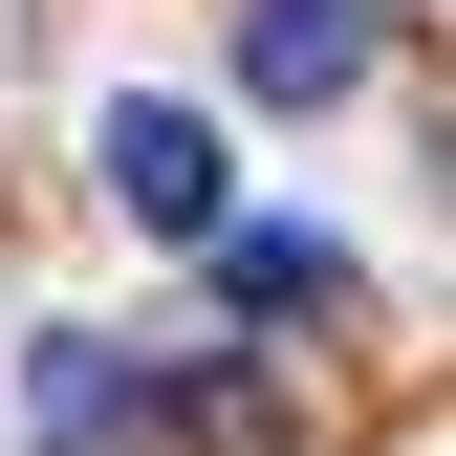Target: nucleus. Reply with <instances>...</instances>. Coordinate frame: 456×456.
<instances>
[{
  "instance_id": "7ed1b4c3",
  "label": "nucleus",
  "mask_w": 456,
  "mask_h": 456,
  "mask_svg": "<svg viewBox=\"0 0 456 456\" xmlns=\"http://www.w3.org/2000/svg\"><path fill=\"white\" fill-rule=\"evenodd\" d=\"M217 305H240V326H326V305H348V240H305V217H217Z\"/></svg>"
},
{
  "instance_id": "f257e3e1",
  "label": "nucleus",
  "mask_w": 456,
  "mask_h": 456,
  "mask_svg": "<svg viewBox=\"0 0 456 456\" xmlns=\"http://www.w3.org/2000/svg\"><path fill=\"white\" fill-rule=\"evenodd\" d=\"M87 152H109V217H131V240H217V217H240V175H217V109H175V87H131Z\"/></svg>"
},
{
  "instance_id": "f03ea898",
  "label": "nucleus",
  "mask_w": 456,
  "mask_h": 456,
  "mask_svg": "<svg viewBox=\"0 0 456 456\" xmlns=\"http://www.w3.org/2000/svg\"><path fill=\"white\" fill-rule=\"evenodd\" d=\"M240 87H261V109L370 87V0H240Z\"/></svg>"
}]
</instances>
